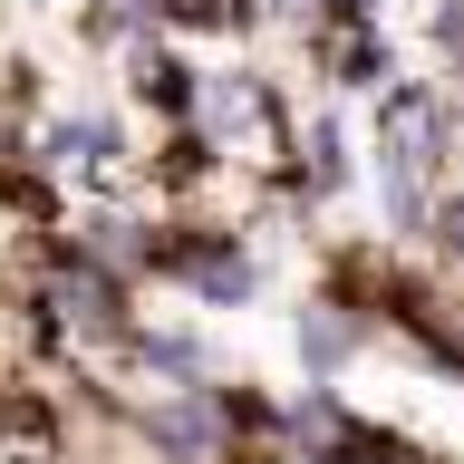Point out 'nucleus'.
<instances>
[{"instance_id": "obj_1", "label": "nucleus", "mask_w": 464, "mask_h": 464, "mask_svg": "<svg viewBox=\"0 0 464 464\" xmlns=\"http://www.w3.org/2000/svg\"><path fill=\"white\" fill-rule=\"evenodd\" d=\"M435 107L416 97V87H397L387 97V213H397V232L426 223V165H435Z\"/></svg>"}, {"instance_id": "obj_2", "label": "nucleus", "mask_w": 464, "mask_h": 464, "mask_svg": "<svg viewBox=\"0 0 464 464\" xmlns=\"http://www.w3.org/2000/svg\"><path fill=\"white\" fill-rule=\"evenodd\" d=\"M184 281H194L203 300H223V310H242V300L261 290V271H252L242 252H223V242H203V252H184Z\"/></svg>"}, {"instance_id": "obj_3", "label": "nucleus", "mask_w": 464, "mask_h": 464, "mask_svg": "<svg viewBox=\"0 0 464 464\" xmlns=\"http://www.w3.org/2000/svg\"><path fill=\"white\" fill-rule=\"evenodd\" d=\"M194 116H203V136H242V126L261 116V87L252 78H203L194 87Z\"/></svg>"}, {"instance_id": "obj_4", "label": "nucleus", "mask_w": 464, "mask_h": 464, "mask_svg": "<svg viewBox=\"0 0 464 464\" xmlns=\"http://www.w3.org/2000/svg\"><path fill=\"white\" fill-rule=\"evenodd\" d=\"M300 358H310V377H339L358 358V329L339 310H300Z\"/></svg>"}]
</instances>
